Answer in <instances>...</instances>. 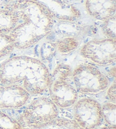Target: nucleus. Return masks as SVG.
<instances>
[{
    "mask_svg": "<svg viewBox=\"0 0 116 129\" xmlns=\"http://www.w3.org/2000/svg\"><path fill=\"white\" fill-rule=\"evenodd\" d=\"M40 4L50 13L54 19L72 22L81 17L78 9L65 0H32Z\"/></svg>",
    "mask_w": 116,
    "mask_h": 129,
    "instance_id": "obj_8",
    "label": "nucleus"
},
{
    "mask_svg": "<svg viewBox=\"0 0 116 129\" xmlns=\"http://www.w3.org/2000/svg\"><path fill=\"white\" fill-rule=\"evenodd\" d=\"M50 73L40 59L17 56L0 64V86H17L30 95H39L48 89Z\"/></svg>",
    "mask_w": 116,
    "mask_h": 129,
    "instance_id": "obj_2",
    "label": "nucleus"
},
{
    "mask_svg": "<svg viewBox=\"0 0 116 129\" xmlns=\"http://www.w3.org/2000/svg\"><path fill=\"white\" fill-rule=\"evenodd\" d=\"M59 115V107L50 98L41 96L26 106L19 119L26 127L32 128L54 120Z\"/></svg>",
    "mask_w": 116,
    "mask_h": 129,
    "instance_id": "obj_5",
    "label": "nucleus"
},
{
    "mask_svg": "<svg viewBox=\"0 0 116 129\" xmlns=\"http://www.w3.org/2000/svg\"><path fill=\"white\" fill-rule=\"evenodd\" d=\"M116 0H85L88 13L97 20L104 21L115 15Z\"/></svg>",
    "mask_w": 116,
    "mask_h": 129,
    "instance_id": "obj_9",
    "label": "nucleus"
},
{
    "mask_svg": "<svg viewBox=\"0 0 116 129\" xmlns=\"http://www.w3.org/2000/svg\"><path fill=\"white\" fill-rule=\"evenodd\" d=\"M5 6L17 18V25L8 34L16 49L32 47L52 31L54 18L38 2L32 0H13Z\"/></svg>",
    "mask_w": 116,
    "mask_h": 129,
    "instance_id": "obj_1",
    "label": "nucleus"
},
{
    "mask_svg": "<svg viewBox=\"0 0 116 129\" xmlns=\"http://www.w3.org/2000/svg\"><path fill=\"white\" fill-rule=\"evenodd\" d=\"M13 0H0V8L5 6Z\"/></svg>",
    "mask_w": 116,
    "mask_h": 129,
    "instance_id": "obj_20",
    "label": "nucleus"
},
{
    "mask_svg": "<svg viewBox=\"0 0 116 129\" xmlns=\"http://www.w3.org/2000/svg\"><path fill=\"white\" fill-rule=\"evenodd\" d=\"M25 129H83L74 120L66 118H58L38 127Z\"/></svg>",
    "mask_w": 116,
    "mask_h": 129,
    "instance_id": "obj_12",
    "label": "nucleus"
},
{
    "mask_svg": "<svg viewBox=\"0 0 116 129\" xmlns=\"http://www.w3.org/2000/svg\"><path fill=\"white\" fill-rule=\"evenodd\" d=\"M73 70L68 64H57L50 75L49 98L59 108H68L78 100V92L72 79Z\"/></svg>",
    "mask_w": 116,
    "mask_h": 129,
    "instance_id": "obj_3",
    "label": "nucleus"
},
{
    "mask_svg": "<svg viewBox=\"0 0 116 129\" xmlns=\"http://www.w3.org/2000/svg\"><path fill=\"white\" fill-rule=\"evenodd\" d=\"M103 22L101 27V30L104 35L106 37V38L115 39V15L108 18Z\"/></svg>",
    "mask_w": 116,
    "mask_h": 129,
    "instance_id": "obj_16",
    "label": "nucleus"
},
{
    "mask_svg": "<svg viewBox=\"0 0 116 129\" xmlns=\"http://www.w3.org/2000/svg\"><path fill=\"white\" fill-rule=\"evenodd\" d=\"M106 98L108 99L109 101L115 103L116 101V86L115 81L113 83L109 86L108 88L106 89Z\"/></svg>",
    "mask_w": 116,
    "mask_h": 129,
    "instance_id": "obj_18",
    "label": "nucleus"
},
{
    "mask_svg": "<svg viewBox=\"0 0 116 129\" xmlns=\"http://www.w3.org/2000/svg\"><path fill=\"white\" fill-rule=\"evenodd\" d=\"M100 129H115V126H107V127H104Z\"/></svg>",
    "mask_w": 116,
    "mask_h": 129,
    "instance_id": "obj_21",
    "label": "nucleus"
},
{
    "mask_svg": "<svg viewBox=\"0 0 116 129\" xmlns=\"http://www.w3.org/2000/svg\"><path fill=\"white\" fill-rule=\"evenodd\" d=\"M14 49L12 40L9 35L0 33V58L9 56Z\"/></svg>",
    "mask_w": 116,
    "mask_h": 129,
    "instance_id": "obj_15",
    "label": "nucleus"
},
{
    "mask_svg": "<svg viewBox=\"0 0 116 129\" xmlns=\"http://www.w3.org/2000/svg\"><path fill=\"white\" fill-rule=\"evenodd\" d=\"M73 120L83 129H92L103 121L101 104L91 98H82L73 105Z\"/></svg>",
    "mask_w": 116,
    "mask_h": 129,
    "instance_id": "obj_7",
    "label": "nucleus"
},
{
    "mask_svg": "<svg viewBox=\"0 0 116 129\" xmlns=\"http://www.w3.org/2000/svg\"><path fill=\"white\" fill-rule=\"evenodd\" d=\"M17 25L14 14L6 6L0 8V33L9 34Z\"/></svg>",
    "mask_w": 116,
    "mask_h": 129,
    "instance_id": "obj_10",
    "label": "nucleus"
},
{
    "mask_svg": "<svg viewBox=\"0 0 116 129\" xmlns=\"http://www.w3.org/2000/svg\"><path fill=\"white\" fill-rule=\"evenodd\" d=\"M0 129H23L19 121L0 109Z\"/></svg>",
    "mask_w": 116,
    "mask_h": 129,
    "instance_id": "obj_14",
    "label": "nucleus"
},
{
    "mask_svg": "<svg viewBox=\"0 0 116 129\" xmlns=\"http://www.w3.org/2000/svg\"><path fill=\"white\" fill-rule=\"evenodd\" d=\"M55 50L62 55H67L75 51L79 46V41L75 36L69 35L59 39L54 44Z\"/></svg>",
    "mask_w": 116,
    "mask_h": 129,
    "instance_id": "obj_11",
    "label": "nucleus"
},
{
    "mask_svg": "<svg viewBox=\"0 0 116 129\" xmlns=\"http://www.w3.org/2000/svg\"><path fill=\"white\" fill-rule=\"evenodd\" d=\"M55 50L54 44L50 43H46L41 47V56L44 59H49L54 53Z\"/></svg>",
    "mask_w": 116,
    "mask_h": 129,
    "instance_id": "obj_17",
    "label": "nucleus"
},
{
    "mask_svg": "<svg viewBox=\"0 0 116 129\" xmlns=\"http://www.w3.org/2000/svg\"><path fill=\"white\" fill-rule=\"evenodd\" d=\"M108 75L110 77H112L115 79V67L114 66L110 69L109 71H108Z\"/></svg>",
    "mask_w": 116,
    "mask_h": 129,
    "instance_id": "obj_19",
    "label": "nucleus"
},
{
    "mask_svg": "<svg viewBox=\"0 0 116 129\" xmlns=\"http://www.w3.org/2000/svg\"><path fill=\"white\" fill-rule=\"evenodd\" d=\"M101 108L103 121L108 125L115 126V103L108 101L101 105Z\"/></svg>",
    "mask_w": 116,
    "mask_h": 129,
    "instance_id": "obj_13",
    "label": "nucleus"
},
{
    "mask_svg": "<svg viewBox=\"0 0 116 129\" xmlns=\"http://www.w3.org/2000/svg\"><path fill=\"white\" fill-rule=\"evenodd\" d=\"M72 79L78 92L96 95L106 90L109 80L105 74L93 64L82 63L72 72Z\"/></svg>",
    "mask_w": 116,
    "mask_h": 129,
    "instance_id": "obj_4",
    "label": "nucleus"
},
{
    "mask_svg": "<svg viewBox=\"0 0 116 129\" xmlns=\"http://www.w3.org/2000/svg\"><path fill=\"white\" fill-rule=\"evenodd\" d=\"M80 54L97 65H110L116 61L115 39H96L88 41L80 48Z\"/></svg>",
    "mask_w": 116,
    "mask_h": 129,
    "instance_id": "obj_6",
    "label": "nucleus"
}]
</instances>
